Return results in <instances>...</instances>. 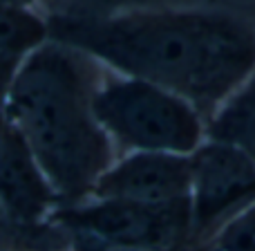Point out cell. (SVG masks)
Wrapping results in <instances>:
<instances>
[{
	"instance_id": "2",
	"label": "cell",
	"mask_w": 255,
	"mask_h": 251,
	"mask_svg": "<svg viewBox=\"0 0 255 251\" xmlns=\"http://www.w3.org/2000/svg\"><path fill=\"white\" fill-rule=\"evenodd\" d=\"M94 58L47 40L22 61L7 101V119L20 132L61 200L85 198L112 166V144L92 99Z\"/></svg>"
},
{
	"instance_id": "10",
	"label": "cell",
	"mask_w": 255,
	"mask_h": 251,
	"mask_svg": "<svg viewBox=\"0 0 255 251\" xmlns=\"http://www.w3.org/2000/svg\"><path fill=\"white\" fill-rule=\"evenodd\" d=\"M204 251H255V204L224 222Z\"/></svg>"
},
{
	"instance_id": "6",
	"label": "cell",
	"mask_w": 255,
	"mask_h": 251,
	"mask_svg": "<svg viewBox=\"0 0 255 251\" xmlns=\"http://www.w3.org/2000/svg\"><path fill=\"white\" fill-rule=\"evenodd\" d=\"M190 155L134 150L103 173L92 195L97 200L172 204L190 200Z\"/></svg>"
},
{
	"instance_id": "1",
	"label": "cell",
	"mask_w": 255,
	"mask_h": 251,
	"mask_svg": "<svg viewBox=\"0 0 255 251\" xmlns=\"http://www.w3.org/2000/svg\"><path fill=\"white\" fill-rule=\"evenodd\" d=\"M47 20L49 40L188 99L204 119L255 72V18L249 9H70Z\"/></svg>"
},
{
	"instance_id": "8",
	"label": "cell",
	"mask_w": 255,
	"mask_h": 251,
	"mask_svg": "<svg viewBox=\"0 0 255 251\" xmlns=\"http://www.w3.org/2000/svg\"><path fill=\"white\" fill-rule=\"evenodd\" d=\"M206 137L235 146L255 162V72L206 119Z\"/></svg>"
},
{
	"instance_id": "12",
	"label": "cell",
	"mask_w": 255,
	"mask_h": 251,
	"mask_svg": "<svg viewBox=\"0 0 255 251\" xmlns=\"http://www.w3.org/2000/svg\"><path fill=\"white\" fill-rule=\"evenodd\" d=\"M38 231V225L36 227H22L4 211V207L0 204V251H9L13 249L22 238H29V234Z\"/></svg>"
},
{
	"instance_id": "3",
	"label": "cell",
	"mask_w": 255,
	"mask_h": 251,
	"mask_svg": "<svg viewBox=\"0 0 255 251\" xmlns=\"http://www.w3.org/2000/svg\"><path fill=\"white\" fill-rule=\"evenodd\" d=\"M92 108L110 139L130 150L190 155L206 139V119L188 99L132 76L103 79Z\"/></svg>"
},
{
	"instance_id": "14",
	"label": "cell",
	"mask_w": 255,
	"mask_h": 251,
	"mask_svg": "<svg viewBox=\"0 0 255 251\" xmlns=\"http://www.w3.org/2000/svg\"><path fill=\"white\" fill-rule=\"evenodd\" d=\"M4 124H7V112L0 110V135H2V130H4Z\"/></svg>"
},
{
	"instance_id": "16",
	"label": "cell",
	"mask_w": 255,
	"mask_h": 251,
	"mask_svg": "<svg viewBox=\"0 0 255 251\" xmlns=\"http://www.w3.org/2000/svg\"><path fill=\"white\" fill-rule=\"evenodd\" d=\"M249 11H251V16L255 18V4H253V7H249Z\"/></svg>"
},
{
	"instance_id": "17",
	"label": "cell",
	"mask_w": 255,
	"mask_h": 251,
	"mask_svg": "<svg viewBox=\"0 0 255 251\" xmlns=\"http://www.w3.org/2000/svg\"><path fill=\"white\" fill-rule=\"evenodd\" d=\"M211 2H215V0H211Z\"/></svg>"
},
{
	"instance_id": "7",
	"label": "cell",
	"mask_w": 255,
	"mask_h": 251,
	"mask_svg": "<svg viewBox=\"0 0 255 251\" xmlns=\"http://www.w3.org/2000/svg\"><path fill=\"white\" fill-rule=\"evenodd\" d=\"M61 200L20 132L4 124L0 135V204L22 227H36Z\"/></svg>"
},
{
	"instance_id": "11",
	"label": "cell",
	"mask_w": 255,
	"mask_h": 251,
	"mask_svg": "<svg viewBox=\"0 0 255 251\" xmlns=\"http://www.w3.org/2000/svg\"><path fill=\"white\" fill-rule=\"evenodd\" d=\"M70 234L72 251H186L188 245L181 247H152V245H124V243H108L94 236L81 234V231H67Z\"/></svg>"
},
{
	"instance_id": "9",
	"label": "cell",
	"mask_w": 255,
	"mask_h": 251,
	"mask_svg": "<svg viewBox=\"0 0 255 251\" xmlns=\"http://www.w3.org/2000/svg\"><path fill=\"white\" fill-rule=\"evenodd\" d=\"M49 40V20L31 4L0 0V56L25 61L31 52Z\"/></svg>"
},
{
	"instance_id": "15",
	"label": "cell",
	"mask_w": 255,
	"mask_h": 251,
	"mask_svg": "<svg viewBox=\"0 0 255 251\" xmlns=\"http://www.w3.org/2000/svg\"><path fill=\"white\" fill-rule=\"evenodd\" d=\"M11 2H20V4H34L36 0H11Z\"/></svg>"
},
{
	"instance_id": "13",
	"label": "cell",
	"mask_w": 255,
	"mask_h": 251,
	"mask_svg": "<svg viewBox=\"0 0 255 251\" xmlns=\"http://www.w3.org/2000/svg\"><path fill=\"white\" fill-rule=\"evenodd\" d=\"M20 65H22V61H18V58L0 56V110H7L9 94H11L13 81H16Z\"/></svg>"
},
{
	"instance_id": "4",
	"label": "cell",
	"mask_w": 255,
	"mask_h": 251,
	"mask_svg": "<svg viewBox=\"0 0 255 251\" xmlns=\"http://www.w3.org/2000/svg\"><path fill=\"white\" fill-rule=\"evenodd\" d=\"M65 231H81L108 243L181 247L195 243L190 200L172 204H141L126 200H99L90 207L54 213Z\"/></svg>"
},
{
	"instance_id": "5",
	"label": "cell",
	"mask_w": 255,
	"mask_h": 251,
	"mask_svg": "<svg viewBox=\"0 0 255 251\" xmlns=\"http://www.w3.org/2000/svg\"><path fill=\"white\" fill-rule=\"evenodd\" d=\"M190 177L195 243L255 204V162L226 141L206 137L190 153Z\"/></svg>"
}]
</instances>
